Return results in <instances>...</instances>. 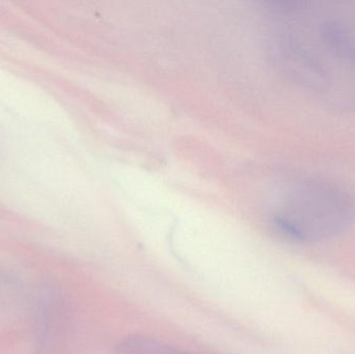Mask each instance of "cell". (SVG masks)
<instances>
[{
    "instance_id": "obj_1",
    "label": "cell",
    "mask_w": 355,
    "mask_h": 354,
    "mask_svg": "<svg viewBox=\"0 0 355 354\" xmlns=\"http://www.w3.org/2000/svg\"><path fill=\"white\" fill-rule=\"evenodd\" d=\"M349 220V206L341 195L315 191L292 199L275 216V224L292 240L316 242L341 232Z\"/></svg>"
},
{
    "instance_id": "obj_2",
    "label": "cell",
    "mask_w": 355,
    "mask_h": 354,
    "mask_svg": "<svg viewBox=\"0 0 355 354\" xmlns=\"http://www.w3.org/2000/svg\"><path fill=\"white\" fill-rule=\"evenodd\" d=\"M166 354H196L187 353L185 351H181V349L176 348V347L168 346V353Z\"/></svg>"
}]
</instances>
